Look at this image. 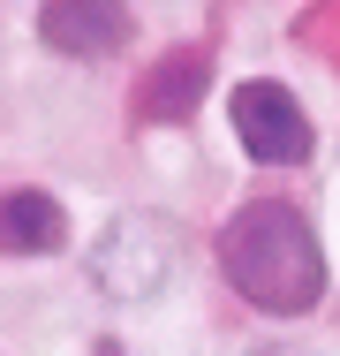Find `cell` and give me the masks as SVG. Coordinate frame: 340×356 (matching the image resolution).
I'll return each instance as SVG.
<instances>
[{"label":"cell","instance_id":"obj_1","mask_svg":"<svg viewBox=\"0 0 340 356\" xmlns=\"http://www.w3.org/2000/svg\"><path fill=\"white\" fill-rule=\"evenodd\" d=\"M219 273L242 303H257L272 318H303L325 296V250L287 197H250L219 227Z\"/></svg>","mask_w":340,"mask_h":356},{"label":"cell","instance_id":"obj_2","mask_svg":"<svg viewBox=\"0 0 340 356\" xmlns=\"http://www.w3.org/2000/svg\"><path fill=\"white\" fill-rule=\"evenodd\" d=\"M235 137L250 159H265V167H303L310 159V114H303V99L287 91V83H272V76H250V83H235Z\"/></svg>","mask_w":340,"mask_h":356},{"label":"cell","instance_id":"obj_3","mask_svg":"<svg viewBox=\"0 0 340 356\" xmlns=\"http://www.w3.org/2000/svg\"><path fill=\"white\" fill-rule=\"evenodd\" d=\"M129 31H136L129 0H46L38 8V38L68 61H106L129 46Z\"/></svg>","mask_w":340,"mask_h":356},{"label":"cell","instance_id":"obj_4","mask_svg":"<svg viewBox=\"0 0 340 356\" xmlns=\"http://www.w3.org/2000/svg\"><path fill=\"white\" fill-rule=\"evenodd\" d=\"M167 273H174V235L159 220H121L99 250V281L114 296H159Z\"/></svg>","mask_w":340,"mask_h":356},{"label":"cell","instance_id":"obj_5","mask_svg":"<svg viewBox=\"0 0 340 356\" xmlns=\"http://www.w3.org/2000/svg\"><path fill=\"white\" fill-rule=\"evenodd\" d=\"M204 83H212V54H204V46H174L159 69L144 76L136 114H144V122H189V106L204 99Z\"/></svg>","mask_w":340,"mask_h":356},{"label":"cell","instance_id":"obj_6","mask_svg":"<svg viewBox=\"0 0 340 356\" xmlns=\"http://www.w3.org/2000/svg\"><path fill=\"white\" fill-rule=\"evenodd\" d=\"M68 243V213L46 190H8L0 197V258H46Z\"/></svg>","mask_w":340,"mask_h":356}]
</instances>
